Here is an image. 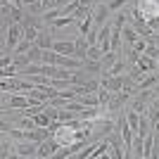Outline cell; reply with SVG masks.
<instances>
[{"mask_svg":"<svg viewBox=\"0 0 159 159\" xmlns=\"http://www.w3.org/2000/svg\"><path fill=\"white\" fill-rule=\"evenodd\" d=\"M74 43H76V50H74V57H76V60H86V55H88V48H90L88 38L79 33V36L74 38Z\"/></svg>","mask_w":159,"mask_h":159,"instance_id":"7","label":"cell"},{"mask_svg":"<svg viewBox=\"0 0 159 159\" xmlns=\"http://www.w3.org/2000/svg\"><path fill=\"white\" fill-rule=\"evenodd\" d=\"M112 10H109V5L107 2H98V5L93 7V19H95V26H102L105 21L112 19Z\"/></svg>","mask_w":159,"mask_h":159,"instance_id":"3","label":"cell"},{"mask_svg":"<svg viewBox=\"0 0 159 159\" xmlns=\"http://www.w3.org/2000/svg\"><path fill=\"white\" fill-rule=\"evenodd\" d=\"M62 14H64V12H62V7H52V10H45V12H43V21H45V26H50L55 19H60Z\"/></svg>","mask_w":159,"mask_h":159,"instance_id":"11","label":"cell"},{"mask_svg":"<svg viewBox=\"0 0 159 159\" xmlns=\"http://www.w3.org/2000/svg\"><path fill=\"white\" fill-rule=\"evenodd\" d=\"M145 48H147V38H143V36H140L138 40H135V43H133V50H135V52H145Z\"/></svg>","mask_w":159,"mask_h":159,"instance_id":"17","label":"cell"},{"mask_svg":"<svg viewBox=\"0 0 159 159\" xmlns=\"http://www.w3.org/2000/svg\"><path fill=\"white\" fill-rule=\"evenodd\" d=\"M145 55H150V57L159 60V45H152V43H147V48H145Z\"/></svg>","mask_w":159,"mask_h":159,"instance_id":"18","label":"cell"},{"mask_svg":"<svg viewBox=\"0 0 159 159\" xmlns=\"http://www.w3.org/2000/svg\"><path fill=\"white\" fill-rule=\"evenodd\" d=\"M33 119H36V124H38V126H50V114L48 112H38V114H33Z\"/></svg>","mask_w":159,"mask_h":159,"instance_id":"15","label":"cell"},{"mask_svg":"<svg viewBox=\"0 0 159 159\" xmlns=\"http://www.w3.org/2000/svg\"><path fill=\"white\" fill-rule=\"evenodd\" d=\"M133 0H107V5H109V10L112 12H119V10H124V7H128Z\"/></svg>","mask_w":159,"mask_h":159,"instance_id":"13","label":"cell"},{"mask_svg":"<svg viewBox=\"0 0 159 159\" xmlns=\"http://www.w3.org/2000/svg\"><path fill=\"white\" fill-rule=\"evenodd\" d=\"M121 33H124V45H133V43H135V40L140 38V33L135 31V26H133L131 21H126V24H124Z\"/></svg>","mask_w":159,"mask_h":159,"instance_id":"9","label":"cell"},{"mask_svg":"<svg viewBox=\"0 0 159 159\" xmlns=\"http://www.w3.org/2000/svg\"><path fill=\"white\" fill-rule=\"evenodd\" d=\"M57 150H60V143L50 135L48 140H43V143L38 145V154H36V157H43V159H45V157H55Z\"/></svg>","mask_w":159,"mask_h":159,"instance_id":"4","label":"cell"},{"mask_svg":"<svg viewBox=\"0 0 159 159\" xmlns=\"http://www.w3.org/2000/svg\"><path fill=\"white\" fill-rule=\"evenodd\" d=\"M52 50L60 55H71L74 57V50H76V43L74 40H55L52 43Z\"/></svg>","mask_w":159,"mask_h":159,"instance_id":"8","label":"cell"},{"mask_svg":"<svg viewBox=\"0 0 159 159\" xmlns=\"http://www.w3.org/2000/svg\"><path fill=\"white\" fill-rule=\"evenodd\" d=\"M143 157L145 159L154 157V133H147L145 140H143Z\"/></svg>","mask_w":159,"mask_h":159,"instance_id":"10","label":"cell"},{"mask_svg":"<svg viewBox=\"0 0 159 159\" xmlns=\"http://www.w3.org/2000/svg\"><path fill=\"white\" fill-rule=\"evenodd\" d=\"M52 43H55V33L50 31V29H40V33H38V38H36V45L40 48V50H50L52 48Z\"/></svg>","mask_w":159,"mask_h":159,"instance_id":"6","label":"cell"},{"mask_svg":"<svg viewBox=\"0 0 159 159\" xmlns=\"http://www.w3.org/2000/svg\"><path fill=\"white\" fill-rule=\"evenodd\" d=\"M36 2H40V0H24V7H31V5H36Z\"/></svg>","mask_w":159,"mask_h":159,"instance_id":"19","label":"cell"},{"mask_svg":"<svg viewBox=\"0 0 159 159\" xmlns=\"http://www.w3.org/2000/svg\"><path fill=\"white\" fill-rule=\"evenodd\" d=\"M21 40H24V26L21 24H10V29L5 31V50L2 52H12L14 55V48L19 45Z\"/></svg>","mask_w":159,"mask_h":159,"instance_id":"1","label":"cell"},{"mask_svg":"<svg viewBox=\"0 0 159 159\" xmlns=\"http://www.w3.org/2000/svg\"><path fill=\"white\" fill-rule=\"evenodd\" d=\"M138 7L143 10V17H145V19L159 17V0H138Z\"/></svg>","mask_w":159,"mask_h":159,"instance_id":"5","label":"cell"},{"mask_svg":"<svg viewBox=\"0 0 159 159\" xmlns=\"http://www.w3.org/2000/svg\"><path fill=\"white\" fill-rule=\"evenodd\" d=\"M36 154H38V143H33V140L14 143V157H36Z\"/></svg>","mask_w":159,"mask_h":159,"instance_id":"2","label":"cell"},{"mask_svg":"<svg viewBox=\"0 0 159 159\" xmlns=\"http://www.w3.org/2000/svg\"><path fill=\"white\" fill-rule=\"evenodd\" d=\"M102 57H105V50H102L100 45H90V48H88V55H86V60L102 62Z\"/></svg>","mask_w":159,"mask_h":159,"instance_id":"12","label":"cell"},{"mask_svg":"<svg viewBox=\"0 0 159 159\" xmlns=\"http://www.w3.org/2000/svg\"><path fill=\"white\" fill-rule=\"evenodd\" d=\"M33 45H36V43H31V40H26V38H24V40L19 43V45L14 48V55H24V52H29V50H31Z\"/></svg>","mask_w":159,"mask_h":159,"instance_id":"16","label":"cell"},{"mask_svg":"<svg viewBox=\"0 0 159 159\" xmlns=\"http://www.w3.org/2000/svg\"><path fill=\"white\" fill-rule=\"evenodd\" d=\"M143 135H135V140H133V157H140L143 159Z\"/></svg>","mask_w":159,"mask_h":159,"instance_id":"14","label":"cell"}]
</instances>
